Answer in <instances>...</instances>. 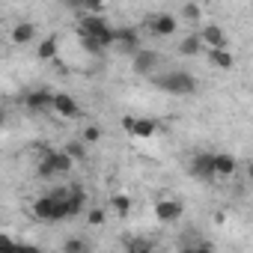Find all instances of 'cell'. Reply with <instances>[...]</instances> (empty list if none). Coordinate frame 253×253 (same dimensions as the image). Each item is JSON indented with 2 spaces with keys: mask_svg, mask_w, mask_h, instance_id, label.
I'll list each match as a JSON object with an SVG mask.
<instances>
[{
  "mask_svg": "<svg viewBox=\"0 0 253 253\" xmlns=\"http://www.w3.org/2000/svg\"><path fill=\"white\" fill-rule=\"evenodd\" d=\"M104 220H107V214H104V209H92V211L86 214V223H89V226H101Z\"/></svg>",
  "mask_w": 253,
  "mask_h": 253,
  "instance_id": "obj_25",
  "label": "cell"
},
{
  "mask_svg": "<svg viewBox=\"0 0 253 253\" xmlns=\"http://www.w3.org/2000/svg\"><path fill=\"white\" fill-rule=\"evenodd\" d=\"M63 149L72 155V161H81V158L86 155V143H84V140H81V143H66Z\"/></svg>",
  "mask_w": 253,
  "mask_h": 253,
  "instance_id": "obj_23",
  "label": "cell"
},
{
  "mask_svg": "<svg viewBox=\"0 0 253 253\" xmlns=\"http://www.w3.org/2000/svg\"><path fill=\"white\" fill-rule=\"evenodd\" d=\"M86 209V191L81 185H72V194H69V217L81 214Z\"/></svg>",
  "mask_w": 253,
  "mask_h": 253,
  "instance_id": "obj_14",
  "label": "cell"
},
{
  "mask_svg": "<svg viewBox=\"0 0 253 253\" xmlns=\"http://www.w3.org/2000/svg\"><path fill=\"white\" fill-rule=\"evenodd\" d=\"M191 173L197 179H214V152H197L191 158Z\"/></svg>",
  "mask_w": 253,
  "mask_h": 253,
  "instance_id": "obj_4",
  "label": "cell"
},
{
  "mask_svg": "<svg viewBox=\"0 0 253 253\" xmlns=\"http://www.w3.org/2000/svg\"><path fill=\"white\" fill-rule=\"evenodd\" d=\"M0 253H18V244L9 235H0Z\"/></svg>",
  "mask_w": 253,
  "mask_h": 253,
  "instance_id": "obj_26",
  "label": "cell"
},
{
  "mask_svg": "<svg viewBox=\"0 0 253 253\" xmlns=\"http://www.w3.org/2000/svg\"><path fill=\"white\" fill-rule=\"evenodd\" d=\"M78 30H81V36H89V39H95L101 48H110V45H116V27H113V24H107L104 18H92V15H86V18H81Z\"/></svg>",
  "mask_w": 253,
  "mask_h": 253,
  "instance_id": "obj_2",
  "label": "cell"
},
{
  "mask_svg": "<svg viewBox=\"0 0 253 253\" xmlns=\"http://www.w3.org/2000/svg\"><path fill=\"white\" fill-rule=\"evenodd\" d=\"M24 104L30 107V110H54V92H48V89H30V92H24Z\"/></svg>",
  "mask_w": 253,
  "mask_h": 253,
  "instance_id": "obj_7",
  "label": "cell"
},
{
  "mask_svg": "<svg viewBox=\"0 0 253 253\" xmlns=\"http://www.w3.org/2000/svg\"><path fill=\"white\" fill-rule=\"evenodd\" d=\"M238 170V161H235V155H229V152H214V176H232Z\"/></svg>",
  "mask_w": 253,
  "mask_h": 253,
  "instance_id": "obj_12",
  "label": "cell"
},
{
  "mask_svg": "<svg viewBox=\"0 0 253 253\" xmlns=\"http://www.w3.org/2000/svg\"><path fill=\"white\" fill-rule=\"evenodd\" d=\"M116 45L125 54H137L140 51V33H137V27H116Z\"/></svg>",
  "mask_w": 253,
  "mask_h": 253,
  "instance_id": "obj_5",
  "label": "cell"
},
{
  "mask_svg": "<svg viewBox=\"0 0 253 253\" xmlns=\"http://www.w3.org/2000/svg\"><path fill=\"white\" fill-rule=\"evenodd\" d=\"M33 36H36V24H30V21H21V24L12 27V42L15 45H30Z\"/></svg>",
  "mask_w": 253,
  "mask_h": 253,
  "instance_id": "obj_13",
  "label": "cell"
},
{
  "mask_svg": "<svg viewBox=\"0 0 253 253\" xmlns=\"http://www.w3.org/2000/svg\"><path fill=\"white\" fill-rule=\"evenodd\" d=\"M39 60H51L54 54H57V39L54 36H48V39H42V45H39Z\"/></svg>",
  "mask_w": 253,
  "mask_h": 253,
  "instance_id": "obj_21",
  "label": "cell"
},
{
  "mask_svg": "<svg viewBox=\"0 0 253 253\" xmlns=\"http://www.w3.org/2000/svg\"><path fill=\"white\" fill-rule=\"evenodd\" d=\"M176 18L170 15V12H158V15H152L149 18V30L155 33V36H173L176 33Z\"/></svg>",
  "mask_w": 253,
  "mask_h": 253,
  "instance_id": "obj_10",
  "label": "cell"
},
{
  "mask_svg": "<svg viewBox=\"0 0 253 253\" xmlns=\"http://www.w3.org/2000/svg\"><path fill=\"white\" fill-rule=\"evenodd\" d=\"M125 253H155V247H152V241H149V238L128 235V238H125Z\"/></svg>",
  "mask_w": 253,
  "mask_h": 253,
  "instance_id": "obj_17",
  "label": "cell"
},
{
  "mask_svg": "<svg viewBox=\"0 0 253 253\" xmlns=\"http://www.w3.org/2000/svg\"><path fill=\"white\" fill-rule=\"evenodd\" d=\"M152 84H155L158 89L170 92V95H194V92H197V78L188 75V72H182V69H173V72H167V75H155Z\"/></svg>",
  "mask_w": 253,
  "mask_h": 253,
  "instance_id": "obj_1",
  "label": "cell"
},
{
  "mask_svg": "<svg viewBox=\"0 0 253 253\" xmlns=\"http://www.w3.org/2000/svg\"><path fill=\"white\" fill-rule=\"evenodd\" d=\"M54 113L63 116V119H75L81 113V107H78V101L69 92H54Z\"/></svg>",
  "mask_w": 253,
  "mask_h": 253,
  "instance_id": "obj_9",
  "label": "cell"
},
{
  "mask_svg": "<svg viewBox=\"0 0 253 253\" xmlns=\"http://www.w3.org/2000/svg\"><path fill=\"white\" fill-rule=\"evenodd\" d=\"M247 179H250V182H253V161H250V164H247Z\"/></svg>",
  "mask_w": 253,
  "mask_h": 253,
  "instance_id": "obj_30",
  "label": "cell"
},
{
  "mask_svg": "<svg viewBox=\"0 0 253 253\" xmlns=\"http://www.w3.org/2000/svg\"><path fill=\"white\" fill-rule=\"evenodd\" d=\"M203 48H206V45H203L200 33H191V36H185V39L179 42V54H182V57H197Z\"/></svg>",
  "mask_w": 253,
  "mask_h": 253,
  "instance_id": "obj_15",
  "label": "cell"
},
{
  "mask_svg": "<svg viewBox=\"0 0 253 253\" xmlns=\"http://www.w3.org/2000/svg\"><path fill=\"white\" fill-rule=\"evenodd\" d=\"M18 253H42L36 244H18Z\"/></svg>",
  "mask_w": 253,
  "mask_h": 253,
  "instance_id": "obj_29",
  "label": "cell"
},
{
  "mask_svg": "<svg viewBox=\"0 0 253 253\" xmlns=\"http://www.w3.org/2000/svg\"><path fill=\"white\" fill-rule=\"evenodd\" d=\"M75 167L72 155L66 149H42V161H39V176L51 179V176H63Z\"/></svg>",
  "mask_w": 253,
  "mask_h": 253,
  "instance_id": "obj_3",
  "label": "cell"
},
{
  "mask_svg": "<svg viewBox=\"0 0 253 253\" xmlns=\"http://www.w3.org/2000/svg\"><path fill=\"white\" fill-rule=\"evenodd\" d=\"M134 125H137V116H122V128L128 131L131 137H134Z\"/></svg>",
  "mask_w": 253,
  "mask_h": 253,
  "instance_id": "obj_28",
  "label": "cell"
},
{
  "mask_svg": "<svg viewBox=\"0 0 253 253\" xmlns=\"http://www.w3.org/2000/svg\"><path fill=\"white\" fill-rule=\"evenodd\" d=\"M81 140H84L86 146L98 143V140H101V128H98V125H86V128H84V134H81Z\"/></svg>",
  "mask_w": 253,
  "mask_h": 253,
  "instance_id": "obj_22",
  "label": "cell"
},
{
  "mask_svg": "<svg viewBox=\"0 0 253 253\" xmlns=\"http://www.w3.org/2000/svg\"><path fill=\"white\" fill-rule=\"evenodd\" d=\"M179 253H214V247L211 244H191V247H185Z\"/></svg>",
  "mask_w": 253,
  "mask_h": 253,
  "instance_id": "obj_27",
  "label": "cell"
},
{
  "mask_svg": "<svg viewBox=\"0 0 253 253\" xmlns=\"http://www.w3.org/2000/svg\"><path fill=\"white\" fill-rule=\"evenodd\" d=\"M158 60H161V57H158L152 48H140V51L134 54V63H131V66H134L137 75H152V69L158 66Z\"/></svg>",
  "mask_w": 253,
  "mask_h": 253,
  "instance_id": "obj_11",
  "label": "cell"
},
{
  "mask_svg": "<svg viewBox=\"0 0 253 253\" xmlns=\"http://www.w3.org/2000/svg\"><path fill=\"white\" fill-rule=\"evenodd\" d=\"M182 211H185V206H182L179 200H158V203H155V217H158L161 223H173V220H179Z\"/></svg>",
  "mask_w": 253,
  "mask_h": 253,
  "instance_id": "obj_6",
  "label": "cell"
},
{
  "mask_svg": "<svg viewBox=\"0 0 253 253\" xmlns=\"http://www.w3.org/2000/svg\"><path fill=\"white\" fill-rule=\"evenodd\" d=\"M110 209H113L119 217L131 214V197H128V194H113V197H110Z\"/></svg>",
  "mask_w": 253,
  "mask_h": 253,
  "instance_id": "obj_19",
  "label": "cell"
},
{
  "mask_svg": "<svg viewBox=\"0 0 253 253\" xmlns=\"http://www.w3.org/2000/svg\"><path fill=\"white\" fill-rule=\"evenodd\" d=\"M209 63L217 66V69H223V72H229V69L235 66V57H232L226 48H220V51H209Z\"/></svg>",
  "mask_w": 253,
  "mask_h": 253,
  "instance_id": "obj_16",
  "label": "cell"
},
{
  "mask_svg": "<svg viewBox=\"0 0 253 253\" xmlns=\"http://www.w3.org/2000/svg\"><path fill=\"white\" fill-rule=\"evenodd\" d=\"M155 131H158V122H155V119H146V116L140 119V116H137V125H134V137L146 140V137H152Z\"/></svg>",
  "mask_w": 253,
  "mask_h": 253,
  "instance_id": "obj_18",
  "label": "cell"
},
{
  "mask_svg": "<svg viewBox=\"0 0 253 253\" xmlns=\"http://www.w3.org/2000/svg\"><path fill=\"white\" fill-rule=\"evenodd\" d=\"M182 18H188V21H200V18H203V9H200L197 3H185V6H182Z\"/></svg>",
  "mask_w": 253,
  "mask_h": 253,
  "instance_id": "obj_24",
  "label": "cell"
},
{
  "mask_svg": "<svg viewBox=\"0 0 253 253\" xmlns=\"http://www.w3.org/2000/svg\"><path fill=\"white\" fill-rule=\"evenodd\" d=\"M200 39H203V45H206L209 51H220V48H226V33H223L217 24H206V27L200 30Z\"/></svg>",
  "mask_w": 253,
  "mask_h": 253,
  "instance_id": "obj_8",
  "label": "cell"
},
{
  "mask_svg": "<svg viewBox=\"0 0 253 253\" xmlns=\"http://www.w3.org/2000/svg\"><path fill=\"white\" fill-rule=\"evenodd\" d=\"M63 253H89V247H86V241L81 235H72V238H66Z\"/></svg>",
  "mask_w": 253,
  "mask_h": 253,
  "instance_id": "obj_20",
  "label": "cell"
}]
</instances>
